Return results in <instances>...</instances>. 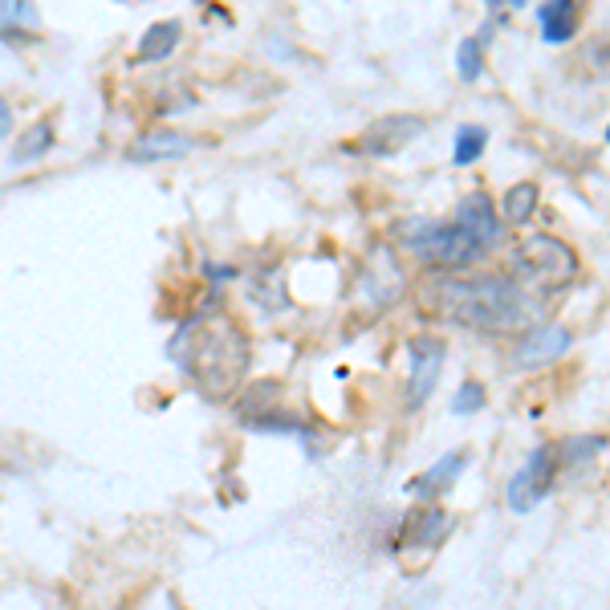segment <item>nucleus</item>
<instances>
[{
  "instance_id": "1",
  "label": "nucleus",
  "mask_w": 610,
  "mask_h": 610,
  "mask_svg": "<svg viewBox=\"0 0 610 610\" xmlns=\"http://www.w3.org/2000/svg\"><path fill=\"white\" fill-rule=\"evenodd\" d=\"M423 314L444 318L476 334H525L537 326V293H529L513 273H436L419 285Z\"/></svg>"
},
{
  "instance_id": "2",
  "label": "nucleus",
  "mask_w": 610,
  "mask_h": 610,
  "mask_svg": "<svg viewBox=\"0 0 610 610\" xmlns=\"http://www.w3.org/2000/svg\"><path fill=\"white\" fill-rule=\"evenodd\" d=\"M179 338H188V358H183V366L192 371V379L200 383L204 395L220 399L244 379L249 346H244V338L232 322H208V326L192 322V326H183Z\"/></svg>"
},
{
  "instance_id": "3",
  "label": "nucleus",
  "mask_w": 610,
  "mask_h": 610,
  "mask_svg": "<svg viewBox=\"0 0 610 610\" xmlns=\"http://www.w3.org/2000/svg\"><path fill=\"white\" fill-rule=\"evenodd\" d=\"M391 240L407 257H415L427 269L440 273H456V269H472L484 257V244L476 236H468L456 220H432V216H407L391 228Z\"/></svg>"
},
{
  "instance_id": "4",
  "label": "nucleus",
  "mask_w": 610,
  "mask_h": 610,
  "mask_svg": "<svg viewBox=\"0 0 610 610\" xmlns=\"http://www.w3.org/2000/svg\"><path fill=\"white\" fill-rule=\"evenodd\" d=\"M509 269H513V277H517V281H521L529 293H537V297H545V293H558V289L574 285V281H578V273H582L578 253L570 249L566 240L549 236V232H533V236L517 240V249H513Z\"/></svg>"
},
{
  "instance_id": "5",
  "label": "nucleus",
  "mask_w": 610,
  "mask_h": 610,
  "mask_svg": "<svg viewBox=\"0 0 610 610\" xmlns=\"http://www.w3.org/2000/svg\"><path fill=\"white\" fill-rule=\"evenodd\" d=\"M558 472H562V464H558V444H537V448L529 452V460L513 472L509 488H505L509 509H513V513H533V509L545 501L549 488H554Z\"/></svg>"
},
{
  "instance_id": "6",
  "label": "nucleus",
  "mask_w": 610,
  "mask_h": 610,
  "mask_svg": "<svg viewBox=\"0 0 610 610\" xmlns=\"http://www.w3.org/2000/svg\"><path fill=\"white\" fill-rule=\"evenodd\" d=\"M407 354H411V371H407L403 403H407V411H419L427 399L436 395V387H440L444 362H448V338H440V334H415Z\"/></svg>"
},
{
  "instance_id": "7",
  "label": "nucleus",
  "mask_w": 610,
  "mask_h": 610,
  "mask_svg": "<svg viewBox=\"0 0 610 610\" xmlns=\"http://www.w3.org/2000/svg\"><path fill=\"white\" fill-rule=\"evenodd\" d=\"M419 135H423V118H415V114H383L354 139V151L371 155V159H391L407 143H415Z\"/></svg>"
},
{
  "instance_id": "8",
  "label": "nucleus",
  "mask_w": 610,
  "mask_h": 610,
  "mask_svg": "<svg viewBox=\"0 0 610 610\" xmlns=\"http://www.w3.org/2000/svg\"><path fill=\"white\" fill-rule=\"evenodd\" d=\"M574 350V330L562 326V322H549V326H529L521 338H517V366L521 371H541V366L549 362H558Z\"/></svg>"
},
{
  "instance_id": "9",
  "label": "nucleus",
  "mask_w": 610,
  "mask_h": 610,
  "mask_svg": "<svg viewBox=\"0 0 610 610\" xmlns=\"http://www.w3.org/2000/svg\"><path fill=\"white\" fill-rule=\"evenodd\" d=\"M452 533V517L448 509H440L436 501L432 505H419L415 513H407V521L399 525V545L407 549H440Z\"/></svg>"
},
{
  "instance_id": "10",
  "label": "nucleus",
  "mask_w": 610,
  "mask_h": 610,
  "mask_svg": "<svg viewBox=\"0 0 610 610\" xmlns=\"http://www.w3.org/2000/svg\"><path fill=\"white\" fill-rule=\"evenodd\" d=\"M464 468H468V452L464 448H456V452H448V456H440L427 472H419V476H411L407 480V493L411 497H419L423 505H432V501H440L448 488L464 476Z\"/></svg>"
},
{
  "instance_id": "11",
  "label": "nucleus",
  "mask_w": 610,
  "mask_h": 610,
  "mask_svg": "<svg viewBox=\"0 0 610 610\" xmlns=\"http://www.w3.org/2000/svg\"><path fill=\"white\" fill-rule=\"evenodd\" d=\"M456 224H460L468 236H476V240L484 244V249H488V244H497L501 232H505L501 212L493 208V200H488L484 192H472V196L460 200V208H456Z\"/></svg>"
},
{
  "instance_id": "12",
  "label": "nucleus",
  "mask_w": 610,
  "mask_h": 610,
  "mask_svg": "<svg viewBox=\"0 0 610 610\" xmlns=\"http://www.w3.org/2000/svg\"><path fill=\"white\" fill-rule=\"evenodd\" d=\"M541 37L545 45H566L578 37V25H582V0H545L541 13Z\"/></svg>"
},
{
  "instance_id": "13",
  "label": "nucleus",
  "mask_w": 610,
  "mask_h": 610,
  "mask_svg": "<svg viewBox=\"0 0 610 610\" xmlns=\"http://www.w3.org/2000/svg\"><path fill=\"white\" fill-rule=\"evenodd\" d=\"M196 143L188 139V135H179V131H155V135H143L131 151H127V159L131 163H163V159H183Z\"/></svg>"
},
{
  "instance_id": "14",
  "label": "nucleus",
  "mask_w": 610,
  "mask_h": 610,
  "mask_svg": "<svg viewBox=\"0 0 610 610\" xmlns=\"http://www.w3.org/2000/svg\"><path fill=\"white\" fill-rule=\"evenodd\" d=\"M37 33V9L33 0H0V41H25Z\"/></svg>"
},
{
  "instance_id": "15",
  "label": "nucleus",
  "mask_w": 610,
  "mask_h": 610,
  "mask_svg": "<svg viewBox=\"0 0 610 610\" xmlns=\"http://www.w3.org/2000/svg\"><path fill=\"white\" fill-rule=\"evenodd\" d=\"M537 208H541V188L525 179V183H513V188L505 192V200H501V220L513 224V228H521V224H529V220L537 216Z\"/></svg>"
},
{
  "instance_id": "16",
  "label": "nucleus",
  "mask_w": 610,
  "mask_h": 610,
  "mask_svg": "<svg viewBox=\"0 0 610 610\" xmlns=\"http://www.w3.org/2000/svg\"><path fill=\"white\" fill-rule=\"evenodd\" d=\"M179 37H183V25H179V21H159V25H151V29L143 33L135 57H139V61H163V57L175 53Z\"/></svg>"
},
{
  "instance_id": "17",
  "label": "nucleus",
  "mask_w": 610,
  "mask_h": 610,
  "mask_svg": "<svg viewBox=\"0 0 610 610\" xmlns=\"http://www.w3.org/2000/svg\"><path fill=\"white\" fill-rule=\"evenodd\" d=\"M606 452V436H566L558 444V464L562 468H590Z\"/></svg>"
},
{
  "instance_id": "18",
  "label": "nucleus",
  "mask_w": 610,
  "mask_h": 610,
  "mask_svg": "<svg viewBox=\"0 0 610 610\" xmlns=\"http://www.w3.org/2000/svg\"><path fill=\"white\" fill-rule=\"evenodd\" d=\"M53 143H57L53 118H41V122H33V127L21 135V143H17V151H13V163H33V159L49 155V147H53Z\"/></svg>"
},
{
  "instance_id": "19",
  "label": "nucleus",
  "mask_w": 610,
  "mask_h": 610,
  "mask_svg": "<svg viewBox=\"0 0 610 610\" xmlns=\"http://www.w3.org/2000/svg\"><path fill=\"white\" fill-rule=\"evenodd\" d=\"M484 147H488V131H484V127H476V122H468V127H460V131H456L452 159H456L460 167H472V163L484 155Z\"/></svg>"
},
{
  "instance_id": "20",
  "label": "nucleus",
  "mask_w": 610,
  "mask_h": 610,
  "mask_svg": "<svg viewBox=\"0 0 610 610\" xmlns=\"http://www.w3.org/2000/svg\"><path fill=\"white\" fill-rule=\"evenodd\" d=\"M456 70L464 82H480L484 74V49H480V37H464L460 49H456Z\"/></svg>"
},
{
  "instance_id": "21",
  "label": "nucleus",
  "mask_w": 610,
  "mask_h": 610,
  "mask_svg": "<svg viewBox=\"0 0 610 610\" xmlns=\"http://www.w3.org/2000/svg\"><path fill=\"white\" fill-rule=\"evenodd\" d=\"M484 403H488L484 383L480 379H464L456 387V395H452V415H476V411H484Z\"/></svg>"
},
{
  "instance_id": "22",
  "label": "nucleus",
  "mask_w": 610,
  "mask_h": 610,
  "mask_svg": "<svg viewBox=\"0 0 610 610\" xmlns=\"http://www.w3.org/2000/svg\"><path fill=\"white\" fill-rule=\"evenodd\" d=\"M13 135V110H9V102L0 98V139H9Z\"/></svg>"
},
{
  "instance_id": "23",
  "label": "nucleus",
  "mask_w": 610,
  "mask_h": 610,
  "mask_svg": "<svg viewBox=\"0 0 610 610\" xmlns=\"http://www.w3.org/2000/svg\"><path fill=\"white\" fill-rule=\"evenodd\" d=\"M484 5H488V9H501V0H484Z\"/></svg>"
},
{
  "instance_id": "24",
  "label": "nucleus",
  "mask_w": 610,
  "mask_h": 610,
  "mask_svg": "<svg viewBox=\"0 0 610 610\" xmlns=\"http://www.w3.org/2000/svg\"><path fill=\"white\" fill-rule=\"evenodd\" d=\"M509 5H513V9H517V5H525V0H509Z\"/></svg>"
},
{
  "instance_id": "25",
  "label": "nucleus",
  "mask_w": 610,
  "mask_h": 610,
  "mask_svg": "<svg viewBox=\"0 0 610 610\" xmlns=\"http://www.w3.org/2000/svg\"><path fill=\"white\" fill-rule=\"evenodd\" d=\"M606 143H610V127H606Z\"/></svg>"
}]
</instances>
